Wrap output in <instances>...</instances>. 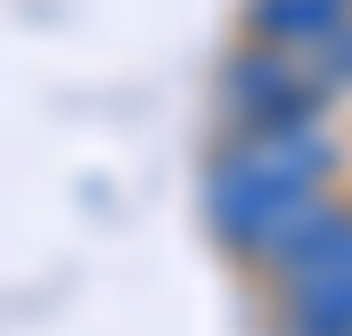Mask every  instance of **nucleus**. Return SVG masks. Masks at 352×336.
Instances as JSON below:
<instances>
[{
  "instance_id": "f257e3e1",
  "label": "nucleus",
  "mask_w": 352,
  "mask_h": 336,
  "mask_svg": "<svg viewBox=\"0 0 352 336\" xmlns=\"http://www.w3.org/2000/svg\"><path fill=\"white\" fill-rule=\"evenodd\" d=\"M328 165H336V148L311 123L303 132H238L213 156V172H205V222H213V238L230 254H254L270 222L328 180Z\"/></svg>"
},
{
  "instance_id": "f03ea898",
  "label": "nucleus",
  "mask_w": 352,
  "mask_h": 336,
  "mask_svg": "<svg viewBox=\"0 0 352 336\" xmlns=\"http://www.w3.org/2000/svg\"><path fill=\"white\" fill-rule=\"evenodd\" d=\"M320 90L328 83H295L278 58L246 50V58L221 66V115H230L238 132H303L311 107H320Z\"/></svg>"
},
{
  "instance_id": "7ed1b4c3",
  "label": "nucleus",
  "mask_w": 352,
  "mask_h": 336,
  "mask_svg": "<svg viewBox=\"0 0 352 336\" xmlns=\"http://www.w3.org/2000/svg\"><path fill=\"white\" fill-rule=\"evenodd\" d=\"M246 25H254V41H270V50H328L352 17H344V0H254Z\"/></svg>"
},
{
  "instance_id": "20e7f679",
  "label": "nucleus",
  "mask_w": 352,
  "mask_h": 336,
  "mask_svg": "<svg viewBox=\"0 0 352 336\" xmlns=\"http://www.w3.org/2000/svg\"><path fill=\"white\" fill-rule=\"evenodd\" d=\"M278 336H352V271L278 287Z\"/></svg>"
},
{
  "instance_id": "39448f33",
  "label": "nucleus",
  "mask_w": 352,
  "mask_h": 336,
  "mask_svg": "<svg viewBox=\"0 0 352 336\" xmlns=\"http://www.w3.org/2000/svg\"><path fill=\"white\" fill-rule=\"evenodd\" d=\"M320 83H328V90H336V83H352V25L328 41V50H320Z\"/></svg>"
}]
</instances>
